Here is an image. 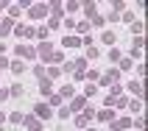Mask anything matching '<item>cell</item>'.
Segmentation results:
<instances>
[{
	"mask_svg": "<svg viewBox=\"0 0 148 131\" xmlns=\"http://www.w3.org/2000/svg\"><path fill=\"white\" fill-rule=\"evenodd\" d=\"M34 117H36V120H50V117H53V109L48 106V103H36V106H34Z\"/></svg>",
	"mask_w": 148,
	"mask_h": 131,
	"instance_id": "6da1fadb",
	"label": "cell"
},
{
	"mask_svg": "<svg viewBox=\"0 0 148 131\" xmlns=\"http://www.w3.org/2000/svg\"><path fill=\"white\" fill-rule=\"evenodd\" d=\"M134 120H129V117H117V120H112L109 123V131H126V128H132Z\"/></svg>",
	"mask_w": 148,
	"mask_h": 131,
	"instance_id": "7a4b0ae2",
	"label": "cell"
},
{
	"mask_svg": "<svg viewBox=\"0 0 148 131\" xmlns=\"http://www.w3.org/2000/svg\"><path fill=\"white\" fill-rule=\"evenodd\" d=\"M17 56H20V61L23 59H36V50L28 48V45H17Z\"/></svg>",
	"mask_w": 148,
	"mask_h": 131,
	"instance_id": "3957f363",
	"label": "cell"
},
{
	"mask_svg": "<svg viewBox=\"0 0 148 131\" xmlns=\"http://www.w3.org/2000/svg\"><path fill=\"white\" fill-rule=\"evenodd\" d=\"M23 123H25V128H28V131H42V123H39L34 115H25V117H23Z\"/></svg>",
	"mask_w": 148,
	"mask_h": 131,
	"instance_id": "277c9868",
	"label": "cell"
},
{
	"mask_svg": "<svg viewBox=\"0 0 148 131\" xmlns=\"http://www.w3.org/2000/svg\"><path fill=\"white\" fill-rule=\"evenodd\" d=\"M36 56L50 59V56H53V45H50V42H39V48H36Z\"/></svg>",
	"mask_w": 148,
	"mask_h": 131,
	"instance_id": "5b68a950",
	"label": "cell"
},
{
	"mask_svg": "<svg viewBox=\"0 0 148 131\" xmlns=\"http://www.w3.org/2000/svg\"><path fill=\"white\" fill-rule=\"evenodd\" d=\"M39 95H42V98H50V95H53V84H50V78H42V81H39Z\"/></svg>",
	"mask_w": 148,
	"mask_h": 131,
	"instance_id": "8992f818",
	"label": "cell"
},
{
	"mask_svg": "<svg viewBox=\"0 0 148 131\" xmlns=\"http://www.w3.org/2000/svg\"><path fill=\"white\" fill-rule=\"evenodd\" d=\"M45 14H48V6H31L28 8V17L31 20H42Z\"/></svg>",
	"mask_w": 148,
	"mask_h": 131,
	"instance_id": "52a82bcc",
	"label": "cell"
},
{
	"mask_svg": "<svg viewBox=\"0 0 148 131\" xmlns=\"http://www.w3.org/2000/svg\"><path fill=\"white\" fill-rule=\"evenodd\" d=\"M8 67H11V73H14V75H23L25 70H28V64H23L20 59H14V61H8Z\"/></svg>",
	"mask_w": 148,
	"mask_h": 131,
	"instance_id": "ba28073f",
	"label": "cell"
},
{
	"mask_svg": "<svg viewBox=\"0 0 148 131\" xmlns=\"http://www.w3.org/2000/svg\"><path fill=\"white\" fill-rule=\"evenodd\" d=\"M14 33H17V36H28V39H34V28H31V25H17Z\"/></svg>",
	"mask_w": 148,
	"mask_h": 131,
	"instance_id": "9c48e42d",
	"label": "cell"
},
{
	"mask_svg": "<svg viewBox=\"0 0 148 131\" xmlns=\"http://www.w3.org/2000/svg\"><path fill=\"white\" fill-rule=\"evenodd\" d=\"M70 115H73V112H78V109H87V98H73V103H70Z\"/></svg>",
	"mask_w": 148,
	"mask_h": 131,
	"instance_id": "30bf717a",
	"label": "cell"
},
{
	"mask_svg": "<svg viewBox=\"0 0 148 131\" xmlns=\"http://www.w3.org/2000/svg\"><path fill=\"white\" fill-rule=\"evenodd\" d=\"M95 117H98L101 123H112V120H115V112H112V109H103V112H98Z\"/></svg>",
	"mask_w": 148,
	"mask_h": 131,
	"instance_id": "8fae6325",
	"label": "cell"
},
{
	"mask_svg": "<svg viewBox=\"0 0 148 131\" xmlns=\"http://www.w3.org/2000/svg\"><path fill=\"white\" fill-rule=\"evenodd\" d=\"M11 28H14V20H0V36H6V33H11Z\"/></svg>",
	"mask_w": 148,
	"mask_h": 131,
	"instance_id": "7c38bea8",
	"label": "cell"
},
{
	"mask_svg": "<svg viewBox=\"0 0 148 131\" xmlns=\"http://www.w3.org/2000/svg\"><path fill=\"white\" fill-rule=\"evenodd\" d=\"M101 42H103V45H109V48H115V42H117V36L112 31H106L103 33V36H101Z\"/></svg>",
	"mask_w": 148,
	"mask_h": 131,
	"instance_id": "4fadbf2b",
	"label": "cell"
},
{
	"mask_svg": "<svg viewBox=\"0 0 148 131\" xmlns=\"http://www.w3.org/2000/svg\"><path fill=\"white\" fill-rule=\"evenodd\" d=\"M62 45H64V48H78V45H81V39H78V36H64V39H62Z\"/></svg>",
	"mask_w": 148,
	"mask_h": 131,
	"instance_id": "5bb4252c",
	"label": "cell"
},
{
	"mask_svg": "<svg viewBox=\"0 0 148 131\" xmlns=\"http://www.w3.org/2000/svg\"><path fill=\"white\" fill-rule=\"evenodd\" d=\"M140 53H143V36H137L132 42V56H140Z\"/></svg>",
	"mask_w": 148,
	"mask_h": 131,
	"instance_id": "9a60e30c",
	"label": "cell"
},
{
	"mask_svg": "<svg viewBox=\"0 0 148 131\" xmlns=\"http://www.w3.org/2000/svg\"><path fill=\"white\" fill-rule=\"evenodd\" d=\"M20 95H25V89H23V84H14L11 89H8V98H20Z\"/></svg>",
	"mask_w": 148,
	"mask_h": 131,
	"instance_id": "2e32d148",
	"label": "cell"
},
{
	"mask_svg": "<svg viewBox=\"0 0 148 131\" xmlns=\"http://www.w3.org/2000/svg\"><path fill=\"white\" fill-rule=\"evenodd\" d=\"M129 89H132V95L143 98V84H140V81H132V84H129Z\"/></svg>",
	"mask_w": 148,
	"mask_h": 131,
	"instance_id": "e0dca14e",
	"label": "cell"
},
{
	"mask_svg": "<svg viewBox=\"0 0 148 131\" xmlns=\"http://www.w3.org/2000/svg\"><path fill=\"white\" fill-rule=\"evenodd\" d=\"M59 98H62V100H64V98H75V89H73V87H62Z\"/></svg>",
	"mask_w": 148,
	"mask_h": 131,
	"instance_id": "ac0fdd59",
	"label": "cell"
},
{
	"mask_svg": "<svg viewBox=\"0 0 148 131\" xmlns=\"http://www.w3.org/2000/svg\"><path fill=\"white\" fill-rule=\"evenodd\" d=\"M98 56H101V50L95 48V45H87V56L84 59H98Z\"/></svg>",
	"mask_w": 148,
	"mask_h": 131,
	"instance_id": "d6986e66",
	"label": "cell"
},
{
	"mask_svg": "<svg viewBox=\"0 0 148 131\" xmlns=\"http://www.w3.org/2000/svg\"><path fill=\"white\" fill-rule=\"evenodd\" d=\"M95 95H98V87L87 84V87H84V98H95Z\"/></svg>",
	"mask_w": 148,
	"mask_h": 131,
	"instance_id": "ffe728a7",
	"label": "cell"
},
{
	"mask_svg": "<svg viewBox=\"0 0 148 131\" xmlns=\"http://www.w3.org/2000/svg\"><path fill=\"white\" fill-rule=\"evenodd\" d=\"M132 67H134L132 59H120V61H117V70H132Z\"/></svg>",
	"mask_w": 148,
	"mask_h": 131,
	"instance_id": "44dd1931",
	"label": "cell"
},
{
	"mask_svg": "<svg viewBox=\"0 0 148 131\" xmlns=\"http://www.w3.org/2000/svg\"><path fill=\"white\" fill-rule=\"evenodd\" d=\"M129 109H132V112H137V115H140V112H143V100H129Z\"/></svg>",
	"mask_w": 148,
	"mask_h": 131,
	"instance_id": "7402d4cb",
	"label": "cell"
},
{
	"mask_svg": "<svg viewBox=\"0 0 148 131\" xmlns=\"http://www.w3.org/2000/svg\"><path fill=\"white\" fill-rule=\"evenodd\" d=\"M120 59H123V56H120V50H115V48L109 50V61H115V64H117V61H120Z\"/></svg>",
	"mask_w": 148,
	"mask_h": 131,
	"instance_id": "603a6c76",
	"label": "cell"
},
{
	"mask_svg": "<svg viewBox=\"0 0 148 131\" xmlns=\"http://www.w3.org/2000/svg\"><path fill=\"white\" fill-rule=\"evenodd\" d=\"M48 106L53 109V106H62V98H59V95H50L48 98Z\"/></svg>",
	"mask_w": 148,
	"mask_h": 131,
	"instance_id": "cb8c5ba5",
	"label": "cell"
},
{
	"mask_svg": "<svg viewBox=\"0 0 148 131\" xmlns=\"http://www.w3.org/2000/svg\"><path fill=\"white\" fill-rule=\"evenodd\" d=\"M23 112H11V117H8V120H11V123H23Z\"/></svg>",
	"mask_w": 148,
	"mask_h": 131,
	"instance_id": "d4e9b609",
	"label": "cell"
},
{
	"mask_svg": "<svg viewBox=\"0 0 148 131\" xmlns=\"http://www.w3.org/2000/svg\"><path fill=\"white\" fill-rule=\"evenodd\" d=\"M20 11H23L20 6H11V8H8V20H14V17H20Z\"/></svg>",
	"mask_w": 148,
	"mask_h": 131,
	"instance_id": "484cf974",
	"label": "cell"
},
{
	"mask_svg": "<svg viewBox=\"0 0 148 131\" xmlns=\"http://www.w3.org/2000/svg\"><path fill=\"white\" fill-rule=\"evenodd\" d=\"M73 75H75V81H87V70H73Z\"/></svg>",
	"mask_w": 148,
	"mask_h": 131,
	"instance_id": "4316f807",
	"label": "cell"
},
{
	"mask_svg": "<svg viewBox=\"0 0 148 131\" xmlns=\"http://www.w3.org/2000/svg\"><path fill=\"white\" fill-rule=\"evenodd\" d=\"M87 123H90V120H87L84 115H78V117H75V126H78V128H87Z\"/></svg>",
	"mask_w": 148,
	"mask_h": 131,
	"instance_id": "83f0119b",
	"label": "cell"
},
{
	"mask_svg": "<svg viewBox=\"0 0 148 131\" xmlns=\"http://www.w3.org/2000/svg\"><path fill=\"white\" fill-rule=\"evenodd\" d=\"M75 28H78L81 33H87V31H90V23H87V20H81V23H75Z\"/></svg>",
	"mask_w": 148,
	"mask_h": 131,
	"instance_id": "f1b7e54d",
	"label": "cell"
},
{
	"mask_svg": "<svg viewBox=\"0 0 148 131\" xmlns=\"http://www.w3.org/2000/svg\"><path fill=\"white\" fill-rule=\"evenodd\" d=\"M84 11H87L90 17H92V14H98V11H95V3H87V6H84Z\"/></svg>",
	"mask_w": 148,
	"mask_h": 131,
	"instance_id": "f546056e",
	"label": "cell"
},
{
	"mask_svg": "<svg viewBox=\"0 0 148 131\" xmlns=\"http://www.w3.org/2000/svg\"><path fill=\"white\" fill-rule=\"evenodd\" d=\"M50 61H56V64H59V61H64V56H62L59 50H53V56H50Z\"/></svg>",
	"mask_w": 148,
	"mask_h": 131,
	"instance_id": "4dcf8cb0",
	"label": "cell"
},
{
	"mask_svg": "<svg viewBox=\"0 0 148 131\" xmlns=\"http://www.w3.org/2000/svg\"><path fill=\"white\" fill-rule=\"evenodd\" d=\"M112 106H120V109H123V106H129V100H126V98H115V103H112Z\"/></svg>",
	"mask_w": 148,
	"mask_h": 131,
	"instance_id": "1f68e13d",
	"label": "cell"
},
{
	"mask_svg": "<svg viewBox=\"0 0 148 131\" xmlns=\"http://www.w3.org/2000/svg\"><path fill=\"white\" fill-rule=\"evenodd\" d=\"M112 8H115V14H117V11H123V8H126V3H120V0H115V3H112Z\"/></svg>",
	"mask_w": 148,
	"mask_h": 131,
	"instance_id": "d6a6232c",
	"label": "cell"
},
{
	"mask_svg": "<svg viewBox=\"0 0 148 131\" xmlns=\"http://www.w3.org/2000/svg\"><path fill=\"white\" fill-rule=\"evenodd\" d=\"M132 33H137V36H140V33H143V23H134V25H132Z\"/></svg>",
	"mask_w": 148,
	"mask_h": 131,
	"instance_id": "836d02e7",
	"label": "cell"
},
{
	"mask_svg": "<svg viewBox=\"0 0 148 131\" xmlns=\"http://www.w3.org/2000/svg\"><path fill=\"white\" fill-rule=\"evenodd\" d=\"M34 73L39 75V78H45V67H42V64H36V67H34Z\"/></svg>",
	"mask_w": 148,
	"mask_h": 131,
	"instance_id": "e575fe53",
	"label": "cell"
},
{
	"mask_svg": "<svg viewBox=\"0 0 148 131\" xmlns=\"http://www.w3.org/2000/svg\"><path fill=\"white\" fill-rule=\"evenodd\" d=\"M3 67H8V61H6L3 56H0V70H3Z\"/></svg>",
	"mask_w": 148,
	"mask_h": 131,
	"instance_id": "d590c367",
	"label": "cell"
},
{
	"mask_svg": "<svg viewBox=\"0 0 148 131\" xmlns=\"http://www.w3.org/2000/svg\"><path fill=\"white\" fill-rule=\"evenodd\" d=\"M3 53H6V45H3V42H0V56H3Z\"/></svg>",
	"mask_w": 148,
	"mask_h": 131,
	"instance_id": "8d00e7d4",
	"label": "cell"
},
{
	"mask_svg": "<svg viewBox=\"0 0 148 131\" xmlns=\"http://www.w3.org/2000/svg\"><path fill=\"white\" fill-rule=\"evenodd\" d=\"M3 123H6V115H3V112H0V126H3Z\"/></svg>",
	"mask_w": 148,
	"mask_h": 131,
	"instance_id": "74e56055",
	"label": "cell"
}]
</instances>
